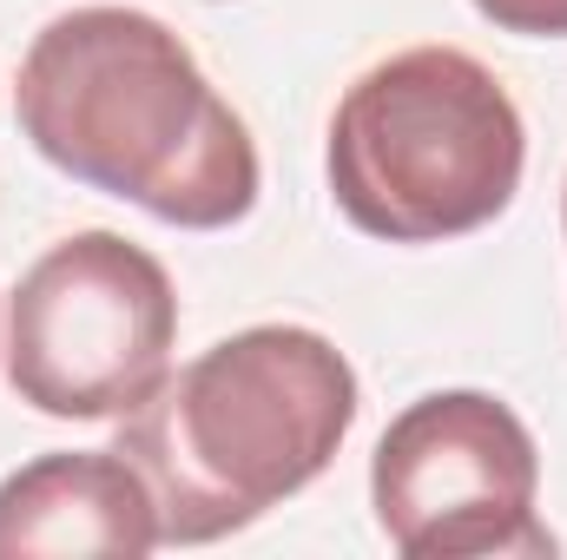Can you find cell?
<instances>
[{"instance_id":"obj_7","label":"cell","mask_w":567,"mask_h":560,"mask_svg":"<svg viewBox=\"0 0 567 560\" xmlns=\"http://www.w3.org/2000/svg\"><path fill=\"white\" fill-rule=\"evenodd\" d=\"M475 13L522 40H567V0H475Z\"/></svg>"},{"instance_id":"obj_5","label":"cell","mask_w":567,"mask_h":560,"mask_svg":"<svg viewBox=\"0 0 567 560\" xmlns=\"http://www.w3.org/2000/svg\"><path fill=\"white\" fill-rule=\"evenodd\" d=\"M377 528L403 560H542L555 554L542 448L488 390H435L383 428L370 462Z\"/></svg>"},{"instance_id":"obj_6","label":"cell","mask_w":567,"mask_h":560,"mask_svg":"<svg viewBox=\"0 0 567 560\" xmlns=\"http://www.w3.org/2000/svg\"><path fill=\"white\" fill-rule=\"evenodd\" d=\"M158 541V508L120 448H53L0 481V560L126 554Z\"/></svg>"},{"instance_id":"obj_2","label":"cell","mask_w":567,"mask_h":560,"mask_svg":"<svg viewBox=\"0 0 567 560\" xmlns=\"http://www.w3.org/2000/svg\"><path fill=\"white\" fill-rule=\"evenodd\" d=\"M363 390L350 356L303 323H258L120 416V455L140 468L165 548L245 535L278 501L303 495L357 428Z\"/></svg>"},{"instance_id":"obj_4","label":"cell","mask_w":567,"mask_h":560,"mask_svg":"<svg viewBox=\"0 0 567 560\" xmlns=\"http://www.w3.org/2000/svg\"><path fill=\"white\" fill-rule=\"evenodd\" d=\"M178 290L120 231H73L7 297V383L53 422H120L165 383Z\"/></svg>"},{"instance_id":"obj_8","label":"cell","mask_w":567,"mask_h":560,"mask_svg":"<svg viewBox=\"0 0 567 560\" xmlns=\"http://www.w3.org/2000/svg\"><path fill=\"white\" fill-rule=\"evenodd\" d=\"M561 231H567V191H561Z\"/></svg>"},{"instance_id":"obj_3","label":"cell","mask_w":567,"mask_h":560,"mask_svg":"<svg viewBox=\"0 0 567 560\" xmlns=\"http://www.w3.org/2000/svg\"><path fill=\"white\" fill-rule=\"evenodd\" d=\"M528 165L508 86L462 46H403L330 113V198L383 245H442L495 225Z\"/></svg>"},{"instance_id":"obj_1","label":"cell","mask_w":567,"mask_h":560,"mask_svg":"<svg viewBox=\"0 0 567 560\" xmlns=\"http://www.w3.org/2000/svg\"><path fill=\"white\" fill-rule=\"evenodd\" d=\"M13 113L33 152L178 231L251 218L265 165L251 126L198 73L192 46L140 7H73L20 60Z\"/></svg>"}]
</instances>
